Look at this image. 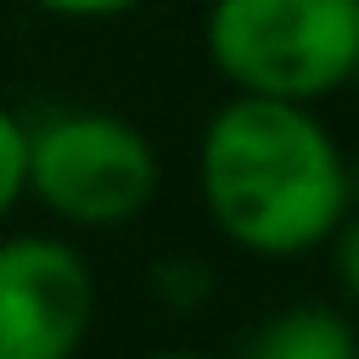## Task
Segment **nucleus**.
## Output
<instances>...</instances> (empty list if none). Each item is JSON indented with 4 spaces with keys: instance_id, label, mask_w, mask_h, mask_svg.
Masks as SVG:
<instances>
[{
    "instance_id": "4",
    "label": "nucleus",
    "mask_w": 359,
    "mask_h": 359,
    "mask_svg": "<svg viewBox=\"0 0 359 359\" xmlns=\"http://www.w3.org/2000/svg\"><path fill=\"white\" fill-rule=\"evenodd\" d=\"M95 275L62 236H0V359H79L95 331Z\"/></svg>"
},
{
    "instance_id": "2",
    "label": "nucleus",
    "mask_w": 359,
    "mask_h": 359,
    "mask_svg": "<svg viewBox=\"0 0 359 359\" xmlns=\"http://www.w3.org/2000/svg\"><path fill=\"white\" fill-rule=\"evenodd\" d=\"M202 50L236 95L320 107L359 67V0H213Z\"/></svg>"
},
{
    "instance_id": "9",
    "label": "nucleus",
    "mask_w": 359,
    "mask_h": 359,
    "mask_svg": "<svg viewBox=\"0 0 359 359\" xmlns=\"http://www.w3.org/2000/svg\"><path fill=\"white\" fill-rule=\"evenodd\" d=\"M146 359H213V353H196V348H157V353H146Z\"/></svg>"
},
{
    "instance_id": "6",
    "label": "nucleus",
    "mask_w": 359,
    "mask_h": 359,
    "mask_svg": "<svg viewBox=\"0 0 359 359\" xmlns=\"http://www.w3.org/2000/svg\"><path fill=\"white\" fill-rule=\"evenodd\" d=\"M22 157H28V123L11 107H0V224L22 202Z\"/></svg>"
},
{
    "instance_id": "5",
    "label": "nucleus",
    "mask_w": 359,
    "mask_h": 359,
    "mask_svg": "<svg viewBox=\"0 0 359 359\" xmlns=\"http://www.w3.org/2000/svg\"><path fill=\"white\" fill-rule=\"evenodd\" d=\"M241 359H359V331L325 303H292L252 331Z\"/></svg>"
},
{
    "instance_id": "1",
    "label": "nucleus",
    "mask_w": 359,
    "mask_h": 359,
    "mask_svg": "<svg viewBox=\"0 0 359 359\" xmlns=\"http://www.w3.org/2000/svg\"><path fill=\"white\" fill-rule=\"evenodd\" d=\"M208 224L252 258H303L353 213V168L303 101L224 95L196 140Z\"/></svg>"
},
{
    "instance_id": "7",
    "label": "nucleus",
    "mask_w": 359,
    "mask_h": 359,
    "mask_svg": "<svg viewBox=\"0 0 359 359\" xmlns=\"http://www.w3.org/2000/svg\"><path fill=\"white\" fill-rule=\"evenodd\" d=\"M331 269H337V286H342V297L359 309V213H348L337 230H331Z\"/></svg>"
},
{
    "instance_id": "3",
    "label": "nucleus",
    "mask_w": 359,
    "mask_h": 359,
    "mask_svg": "<svg viewBox=\"0 0 359 359\" xmlns=\"http://www.w3.org/2000/svg\"><path fill=\"white\" fill-rule=\"evenodd\" d=\"M163 163L151 135L101 107H73L28 123L22 196L73 230H118L151 208Z\"/></svg>"
},
{
    "instance_id": "8",
    "label": "nucleus",
    "mask_w": 359,
    "mask_h": 359,
    "mask_svg": "<svg viewBox=\"0 0 359 359\" xmlns=\"http://www.w3.org/2000/svg\"><path fill=\"white\" fill-rule=\"evenodd\" d=\"M34 6L45 17H62V22H107V17H129L146 0H34Z\"/></svg>"
},
{
    "instance_id": "10",
    "label": "nucleus",
    "mask_w": 359,
    "mask_h": 359,
    "mask_svg": "<svg viewBox=\"0 0 359 359\" xmlns=\"http://www.w3.org/2000/svg\"><path fill=\"white\" fill-rule=\"evenodd\" d=\"M348 90H353V95H359V67H353V79H348Z\"/></svg>"
}]
</instances>
